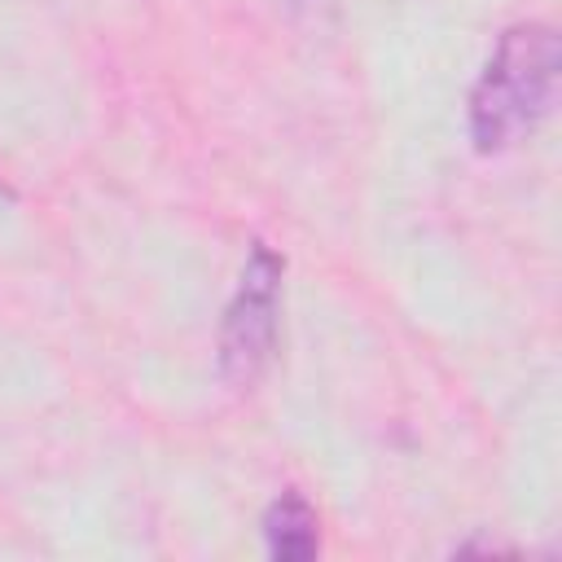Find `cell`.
I'll use <instances>...</instances> for the list:
<instances>
[{"mask_svg": "<svg viewBox=\"0 0 562 562\" xmlns=\"http://www.w3.org/2000/svg\"><path fill=\"white\" fill-rule=\"evenodd\" d=\"M562 48L540 22L509 26L470 92V136L479 154H501L522 140L558 97Z\"/></svg>", "mask_w": 562, "mask_h": 562, "instance_id": "6da1fadb", "label": "cell"}, {"mask_svg": "<svg viewBox=\"0 0 562 562\" xmlns=\"http://www.w3.org/2000/svg\"><path fill=\"white\" fill-rule=\"evenodd\" d=\"M263 540H268V553L272 558H290V562L316 558V549H321L316 509L299 492H281L268 505V514H263Z\"/></svg>", "mask_w": 562, "mask_h": 562, "instance_id": "3957f363", "label": "cell"}, {"mask_svg": "<svg viewBox=\"0 0 562 562\" xmlns=\"http://www.w3.org/2000/svg\"><path fill=\"white\" fill-rule=\"evenodd\" d=\"M277 299H281V259L268 246H255L220 329V369L233 386H250L268 369L277 342Z\"/></svg>", "mask_w": 562, "mask_h": 562, "instance_id": "7a4b0ae2", "label": "cell"}]
</instances>
